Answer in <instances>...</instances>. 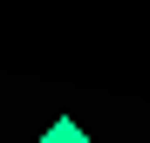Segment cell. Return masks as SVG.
Masks as SVG:
<instances>
[{"mask_svg":"<svg viewBox=\"0 0 150 143\" xmlns=\"http://www.w3.org/2000/svg\"><path fill=\"white\" fill-rule=\"evenodd\" d=\"M41 143H89V130L75 123V116H55V123L41 130Z\"/></svg>","mask_w":150,"mask_h":143,"instance_id":"1","label":"cell"}]
</instances>
